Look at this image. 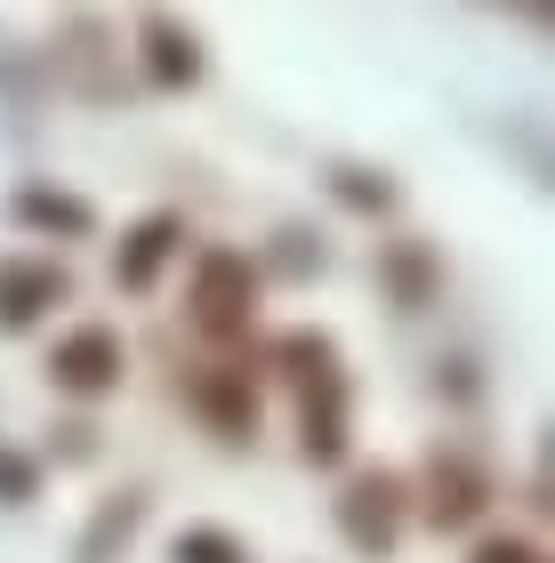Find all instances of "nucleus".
<instances>
[{
	"instance_id": "obj_13",
	"label": "nucleus",
	"mask_w": 555,
	"mask_h": 563,
	"mask_svg": "<svg viewBox=\"0 0 555 563\" xmlns=\"http://www.w3.org/2000/svg\"><path fill=\"white\" fill-rule=\"evenodd\" d=\"M0 492H9V499L33 492V467H24V459H9V451H0Z\"/></svg>"
},
{
	"instance_id": "obj_5",
	"label": "nucleus",
	"mask_w": 555,
	"mask_h": 563,
	"mask_svg": "<svg viewBox=\"0 0 555 563\" xmlns=\"http://www.w3.org/2000/svg\"><path fill=\"white\" fill-rule=\"evenodd\" d=\"M48 371H57V387H73V395H97V387L121 378V339L113 330H73V339L48 354Z\"/></svg>"
},
{
	"instance_id": "obj_7",
	"label": "nucleus",
	"mask_w": 555,
	"mask_h": 563,
	"mask_svg": "<svg viewBox=\"0 0 555 563\" xmlns=\"http://www.w3.org/2000/svg\"><path fill=\"white\" fill-rule=\"evenodd\" d=\"M178 234H186L178 218H145L137 234L121 242V258H113V274H121V290H145V282L162 274V258H169V250H178Z\"/></svg>"
},
{
	"instance_id": "obj_12",
	"label": "nucleus",
	"mask_w": 555,
	"mask_h": 563,
	"mask_svg": "<svg viewBox=\"0 0 555 563\" xmlns=\"http://www.w3.org/2000/svg\"><path fill=\"white\" fill-rule=\"evenodd\" d=\"M178 563H242V548L225 540V531H186V540H178Z\"/></svg>"
},
{
	"instance_id": "obj_3",
	"label": "nucleus",
	"mask_w": 555,
	"mask_h": 563,
	"mask_svg": "<svg viewBox=\"0 0 555 563\" xmlns=\"http://www.w3.org/2000/svg\"><path fill=\"white\" fill-rule=\"evenodd\" d=\"M57 298H73V274L57 258H0V322L9 330H24L41 306H57Z\"/></svg>"
},
{
	"instance_id": "obj_14",
	"label": "nucleus",
	"mask_w": 555,
	"mask_h": 563,
	"mask_svg": "<svg viewBox=\"0 0 555 563\" xmlns=\"http://www.w3.org/2000/svg\"><path fill=\"white\" fill-rule=\"evenodd\" d=\"M475 563H540L532 548H523V540H499V548H484V555H475Z\"/></svg>"
},
{
	"instance_id": "obj_2",
	"label": "nucleus",
	"mask_w": 555,
	"mask_h": 563,
	"mask_svg": "<svg viewBox=\"0 0 555 563\" xmlns=\"http://www.w3.org/2000/svg\"><path fill=\"white\" fill-rule=\"evenodd\" d=\"M249 258H234V250H201L193 258V322L210 330V339H234V330L249 322Z\"/></svg>"
},
{
	"instance_id": "obj_1",
	"label": "nucleus",
	"mask_w": 555,
	"mask_h": 563,
	"mask_svg": "<svg viewBox=\"0 0 555 563\" xmlns=\"http://www.w3.org/2000/svg\"><path fill=\"white\" fill-rule=\"evenodd\" d=\"M48 73H57L65 89H81V97H121V41H113V24L106 16H73L57 48H48Z\"/></svg>"
},
{
	"instance_id": "obj_11",
	"label": "nucleus",
	"mask_w": 555,
	"mask_h": 563,
	"mask_svg": "<svg viewBox=\"0 0 555 563\" xmlns=\"http://www.w3.org/2000/svg\"><path fill=\"white\" fill-rule=\"evenodd\" d=\"M331 194L346 201V210H395V186H387V177H370V169H355V162L331 169Z\"/></svg>"
},
{
	"instance_id": "obj_10",
	"label": "nucleus",
	"mask_w": 555,
	"mask_h": 563,
	"mask_svg": "<svg viewBox=\"0 0 555 563\" xmlns=\"http://www.w3.org/2000/svg\"><path fill=\"white\" fill-rule=\"evenodd\" d=\"M16 218H24V225H57V234H89V201H73V194H48V186L16 194Z\"/></svg>"
},
{
	"instance_id": "obj_4",
	"label": "nucleus",
	"mask_w": 555,
	"mask_h": 563,
	"mask_svg": "<svg viewBox=\"0 0 555 563\" xmlns=\"http://www.w3.org/2000/svg\"><path fill=\"white\" fill-rule=\"evenodd\" d=\"M137 48H145V73H154L162 89H193L201 81V33L178 16H145L137 24Z\"/></svg>"
},
{
	"instance_id": "obj_15",
	"label": "nucleus",
	"mask_w": 555,
	"mask_h": 563,
	"mask_svg": "<svg viewBox=\"0 0 555 563\" xmlns=\"http://www.w3.org/2000/svg\"><path fill=\"white\" fill-rule=\"evenodd\" d=\"M515 9H523V16H532V24H540V16H547V0H515Z\"/></svg>"
},
{
	"instance_id": "obj_6",
	"label": "nucleus",
	"mask_w": 555,
	"mask_h": 563,
	"mask_svg": "<svg viewBox=\"0 0 555 563\" xmlns=\"http://www.w3.org/2000/svg\"><path fill=\"white\" fill-rule=\"evenodd\" d=\"M395 499H402V492H395L387 475H363L355 492L338 499V523H346V540H355V548H387V540H395V516H402Z\"/></svg>"
},
{
	"instance_id": "obj_9",
	"label": "nucleus",
	"mask_w": 555,
	"mask_h": 563,
	"mask_svg": "<svg viewBox=\"0 0 555 563\" xmlns=\"http://www.w3.org/2000/svg\"><path fill=\"white\" fill-rule=\"evenodd\" d=\"M378 274H387V290L402 306H426V290H435V258H426L419 242H395L387 258H378Z\"/></svg>"
},
{
	"instance_id": "obj_8",
	"label": "nucleus",
	"mask_w": 555,
	"mask_h": 563,
	"mask_svg": "<svg viewBox=\"0 0 555 563\" xmlns=\"http://www.w3.org/2000/svg\"><path fill=\"white\" fill-rule=\"evenodd\" d=\"M475 507H484V475H475L467 459H435V499H426V516L435 523H467Z\"/></svg>"
}]
</instances>
